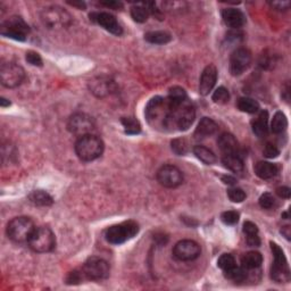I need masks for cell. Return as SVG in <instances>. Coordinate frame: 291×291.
Here are the masks:
<instances>
[{
	"mask_svg": "<svg viewBox=\"0 0 291 291\" xmlns=\"http://www.w3.org/2000/svg\"><path fill=\"white\" fill-rule=\"evenodd\" d=\"M172 106V105H171ZM196 118V111L194 105L188 99L176 106H172L167 119L166 129L185 131L192 125Z\"/></svg>",
	"mask_w": 291,
	"mask_h": 291,
	"instance_id": "1",
	"label": "cell"
},
{
	"mask_svg": "<svg viewBox=\"0 0 291 291\" xmlns=\"http://www.w3.org/2000/svg\"><path fill=\"white\" fill-rule=\"evenodd\" d=\"M171 108L172 106L167 98L165 99L163 97H154L146 107V117L152 126L166 129Z\"/></svg>",
	"mask_w": 291,
	"mask_h": 291,
	"instance_id": "2",
	"label": "cell"
},
{
	"mask_svg": "<svg viewBox=\"0 0 291 291\" xmlns=\"http://www.w3.org/2000/svg\"><path fill=\"white\" fill-rule=\"evenodd\" d=\"M75 152L83 162L94 161L103 155L104 143L93 134L80 137L75 143Z\"/></svg>",
	"mask_w": 291,
	"mask_h": 291,
	"instance_id": "3",
	"label": "cell"
},
{
	"mask_svg": "<svg viewBox=\"0 0 291 291\" xmlns=\"http://www.w3.org/2000/svg\"><path fill=\"white\" fill-rule=\"evenodd\" d=\"M35 230L33 221L30 217L20 216L13 218L7 225V235L12 241L16 243L28 242L30 236Z\"/></svg>",
	"mask_w": 291,
	"mask_h": 291,
	"instance_id": "4",
	"label": "cell"
},
{
	"mask_svg": "<svg viewBox=\"0 0 291 291\" xmlns=\"http://www.w3.org/2000/svg\"><path fill=\"white\" fill-rule=\"evenodd\" d=\"M139 232V225L134 221H126L113 225L105 231V238L112 245H122L127 240L134 238Z\"/></svg>",
	"mask_w": 291,
	"mask_h": 291,
	"instance_id": "5",
	"label": "cell"
},
{
	"mask_svg": "<svg viewBox=\"0 0 291 291\" xmlns=\"http://www.w3.org/2000/svg\"><path fill=\"white\" fill-rule=\"evenodd\" d=\"M29 246L35 253H49L56 246V238L54 232L47 227L35 228L33 233L29 239Z\"/></svg>",
	"mask_w": 291,
	"mask_h": 291,
	"instance_id": "6",
	"label": "cell"
},
{
	"mask_svg": "<svg viewBox=\"0 0 291 291\" xmlns=\"http://www.w3.org/2000/svg\"><path fill=\"white\" fill-rule=\"evenodd\" d=\"M271 249L274 256L271 267V278L278 283H286L290 281V270L288 266V262L285 256L283 250L274 242H271Z\"/></svg>",
	"mask_w": 291,
	"mask_h": 291,
	"instance_id": "7",
	"label": "cell"
},
{
	"mask_svg": "<svg viewBox=\"0 0 291 291\" xmlns=\"http://www.w3.org/2000/svg\"><path fill=\"white\" fill-rule=\"evenodd\" d=\"M40 17L42 23L49 29L67 28L72 22V16L59 6L47 7L42 10Z\"/></svg>",
	"mask_w": 291,
	"mask_h": 291,
	"instance_id": "8",
	"label": "cell"
},
{
	"mask_svg": "<svg viewBox=\"0 0 291 291\" xmlns=\"http://www.w3.org/2000/svg\"><path fill=\"white\" fill-rule=\"evenodd\" d=\"M82 273L86 279L99 281V280L106 279L109 275V265L103 258L90 257L83 264Z\"/></svg>",
	"mask_w": 291,
	"mask_h": 291,
	"instance_id": "9",
	"label": "cell"
},
{
	"mask_svg": "<svg viewBox=\"0 0 291 291\" xmlns=\"http://www.w3.org/2000/svg\"><path fill=\"white\" fill-rule=\"evenodd\" d=\"M29 31H30L29 25L25 23L23 18L17 16L10 17L1 24V34L17 41H24Z\"/></svg>",
	"mask_w": 291,
	"mask_h": 291,
	"instance_id": "10",
	"label": "cell"
},
{
	"mask_svg": "<svg viewBox=\"0 0 291 291\" xmlns=\"http://www.w3.org/2000/svg\"><path fill=\"white\" fill-rule=\"evenodd\" d=\"M25 79L23 67L15 63L2 64L0 67V80L6 88H16L21 86Z\"/></svg>",
	"mask_w": 291,
	"mask_h": 291,
	"instance_id": "11",
	"label": "cell"
},
{
	"mask_svg": "<svg viewBox=\"0 0 291 291\" xmlns=\"http://www.w3.org/2000/svg\"><path fill=\"white\" fill-rule=\"evenodd\" d=\"M67 129L74 136L83 137L92 133L94 130V122L91 116L85 113H75L67 122Z\"/></svg>",
	"mask_w": 291,
	"mask_h": 291,
	"instance_id": "12",
	"label": "cell"
},
{
	"mask_svg": "<svg viewBox=\"0 0 291 291\" xmlns=\"http://www.w3.org/2000/svg\"><path fill=\"white\" fill-rule=\"evenodd\" d=\"M157 180L159 184L165 188H176L183 182V174L176 166L164 165L157 172Z\"/></svg>",
	"mask_w": 291,
	"mask_h": 291,
	"instance_id": "13",
	"label": "cell"
},
{
	"mask_svg": "<svg viewBox=\"0 0 291 291\" xmlns=\"http://www.w3.org/2000/svg\"><path fill=\"white\" fill-rule=\"evenodd\" d=\"M200 252V246L194 240H181L173 248L174 257L182 262L196 260L199 257Z\"/></svg>",
	"mask_w": 291,
	"mask_h": 291,
	"instance_id": "14",
	"label": "cell"
},
{
	"mask_svg": "<svg viewBox=\"0 0 291 291\" xmlns=\"http://www.w3.org/2000/svg\"><path fill=\"white\" fill-rule=\"evenodd\" d=\"M252 64V54L246 48L235 49L230 58V72L233 76L241 75Z\"/></svg>",
	"mask_w": 291,
	"mask_h": 291,
	"instance_id": "15",
	"label": "cell"
},
{
	"mask_svg": "<svg viewBox=\"0 0 291 291\" xmlns=\"http://www.w3.org/2000/svg\"><path fill=\"white\" fill-rule=\"evenodd\" d=\"M90 20L100 25L101 28H104L105 30L108 31L109 33L114 35H121L123 33L122 27L116 20L115 16H113L112 14L105 13V12H96L90 14Z\"/></svg>",
	"mask_w": 291,
	"mask_h": 291,
	"instance_id": "16",
	"label": "cell"
},
{
	"mask_svg": "<svg viewBox=\"0 0 291 291\" xmlns=\"http://www.w3.org/2000/svg\"><path fill=\"white\" fill-rule=\"evenodd\" d=\"M217 81V70L215 65H208L203 71L199 82V92L203 96H207L213 90Z\"/></svg>",
	"mask_w": 291,
	"mask_h": 291,
	"instance_id": "17",
	"label": "cell"
},
{
	"mask_svg": "<svg viewBox=\"0 0 291 291\" xmlns=\"http://www.w3.org/2000/svg\"><path fill=\"white\" fill-rule=\"evenodd\" d=\"M90 90L97 97H106L114 90V82L105 76H99L90 81Z\"/></svg>",
	"mask_w": 291,
	"mask_h": 291,
	"instance_id": "18",
	"label": "cell"
},
{
	"mask_svg": "<svg viewBox=\"0 0 291 291\" xmlns=\"http://www.w3.org/2000/svg\"><path fill=\"white\" fill-rule=\"evenodd\" d=\"M222 18L224 23L232 29L241 28L246 22V17L241 10L236 8H225L222 12Z\"/></svg>",
	"mask_w": 291,
	"mask_h": 291,
	"instance_id": "19",
	"label": "cell"
},
{
	"mask_svg": "<svg viewBox=\"0 0 291 291\" xmlns=\"http://www.w3.org/2000/svg\"><path fill=\"white\" fill-rule=\"evenodd\" d=\"M217 145L223 155L239 154V144L231 133H223L218 137Z\"/></svg>",
	"mask_w": 291,
	"mask_h": 291,
	"instance_id": "20",
	"label": "cell"
},
{
	"mask_svg": "<svg viewBox=\"0 0 291 291\" xmlns=\"http://www.w3.org/2000/svg\"><path fill=\"white\" fill-rule=\"evenodd\" d=\"M217 130V124L209 117H204L199 122L197 129L195 131V138L197 140L205 139V138L213 136Z\"/></svg>",
	"mask_w": 291,
	"mask_h": 291,
	"instance_id": "21",
	"label": "cell"
},
{
	"mask_svg": "<svg viewBox=\"0 0 291 291\" xmlns=\"http://www.w3.org/2000/svg\"><path fill=\"white\" fill-rule=\"evenodd\" d=\"M253 131L257 137L264 138L268 133V114L266 111H262L258 114L257 118L252 122Z\"/></svg>",
	"mask_w": 291,
	"mask_h": 291,
	"instance_id": "22",
	"label": "cell"
},
{
	"mask_svg": "<svg viewBox=\"0 0 291 291\" xmlns=\"http://www.w3.org/2000/svg\"><path fill=\"white\" fill-rule=\"evenodd\" d=\"M278 166L268 162H258L255 166V173L258 177L263 180H268L278 174Z\"/></svg>",
	"mask_w": 291,
	"mask_h": 291,
	"instance_id": "23",
	"label": "cell"
},
{
	"mask_svg": "<svg viewBox=\"0 0 291 291\" xmlns=\"http://www.w3.org/2000/svg\"><path fill=\"white\" fill-rule=\"evenodd\" d=\"M224 167L228 170L232 171L234 173H241L243 171V161L240 157L239 154H231V155H224L222 158Z\"/></svg>",
	"mask_w": 291,
	"mask_h": 291,
	"instance_id": "24",
	"label": "cell"
},
{
	"mask_svg": "<svg viewBox=\"0 0 291 291\" xmlns=\"http://www.w3.org/2000/svg\"><path fill=\"white\" fill-rule=\"evenodd\" d=\"M262 263H263V256L258 252H249L243 255V257L241 258L242 267H245L246 270H253V268L260 267Z\"/></svg>",
	"mask_w": 291,
	"mask_h": 291,
	"instance_id": "25",
	"label": "cell"
},
{
	"mask_svg": "<svg viewBox=\"0 0 291 291\" xmlns=\"http://www.w3.org/2000/svg\"><path fill=\"white\" fill-rule=\"evenodd\" d=\"M29 199L32 204L38 206H50L53 205L54 199L48 192L43 190H34L29 195Z\"/></svg>",
	"mask_w": 291,
	"mask_h": 291,
	"instance_id": "26",
	"label": "cell"
},
{
	"mask_svg": "<svg viewBox=\"0 0 291 291\" xmlns=\"http://www.w3.org/2000/svg\"><path fill=\"white\" fill-rule=\"evenodd\" d=\"M194 154L196 155L199 161H202L206 165H213L216 162V156L212 150L208 148L204 147V146H196L194 147Z\"/></svg>",
	"mask_w": 291,
	"mask_h": 291,
	"instance_id": "27",
	"label": "cell"
},
{
	"mask_svg": "<svg viewBox=\"0 0 291 291\" xmlns=\"http://www.w3.org/2000/svg\"><path fill=\"white\" fill-rule=\"evenodd\" d=\"M171 35L164 31H151L145 34V40L152 45H166L171 41Z\"/></svg>",
	"mask_w": 291,
	"mask_h": 291,
	"instance_id": "28",
	"label": "cell"
},
{
	"mask_svg": "<svg viewBox=\"0 0 291 291\" xmlns=\"http://www.w3.org/2000/svg\"><path fill=\"white\" fill-rule=\"evenodd\" d=\"M287 126H288V119H287L286 115L282 112H276L271 123L272 132L276 134L282 133L287 129Z\"/></svg>",
	"mask_w": 291,
	"mask_h": 291,
	"instance_id": "29",
	"label": "cell"
},
{
	"mask_svg": "<svg viewBox=\"0 0 291 291\" xmlns=\"http://www.w3.org/2000/svg\"><path fill=\"white\" fill-rule=\"evenodd\" d=\"M167 99H169L170 104L172 105V106H176V105L183 103L184 100L188 99L187 92H185V90L183 88H181V87H173V88H171L169 91V97H167Z\"/></svg>",
	"mask_w": 291,
	"mask_h": 291,
	"instance_id": "30",
	"label": "cell"
},
{
	"mask_svg": "<svg viewBox=\"0 0 291 291\" xmlns=\"http://www.w3.org/2000/svg\"><path fill=\"white\" fill-rule=\"evenodd\" d=\"M236 106H238L240 111L248 113V114H255V113H257L258 109H260V104L255 99H252V98L248 97L240 98Z\"/></svg>",
	"mask_w": 291,
	"mask_h": 291,
	"instance_id": "31",
	"label": "cell"
},
{
	"mask_svg": "<svg viewBox=\"0 0 291 291\" xmlns=\"http://www.w3.org/2000/svg\"><path fill=\"white\" fill-rule=\"evenodd\" d=\"M225 278L234 282H243L247 278V270L245 267L233 266L230 270L224 272Z\"/></svg>",
	"mask_w": 291,
	"mask_h": 291,
	"instance_id": "32",
	"label": "cell"
},
{
	"mask_svg": "<svg viewBox=\"0 0 291 291\" xmlns=\"http://www.w3.org/2000/svg\"><path fill=\"white\" fill-rule=\"evenodd\" d=\"M149 14L150 13H149V9L146 7V5H136L131 8V16H132L133 20L138 22V23H144V22L147 21Z\"/></svg>",
	"mask_w": 291,
	"mask_h": 291,
	"instance_id": "33",
	"label": "cell"
},
{
	"mask_svg": "<svg viewBox=\"0 0 291 291\" xmlns=\"http://www.w3.org/2000/svg\"><path fill=\"white\" fill-rule=\"evenodd\" d=\"M122 124L125 129V133L127 134H138L141 131V125L139 121H137L133 117H123Z\"/></svg>",
	"mask_w": 291,
	"mask_h": 291,
	"instance_id": "34",
	"label": "cell"
},
{
	"mask_svg": "<svg viewBox=\"0 0 291 291\" xmlns=\"http://www.w3.org/2000/svg\"><path fill=\"white\" fill-rule=\"evenodd\" d=\"M171 146H172V150L179 156H183L189 151V144L183 138H177V139L172 140Z\"/></svg>",
	"mask_w": 291,
	"mask_h": 291,
	"instance_id": "35",
	"label": "cell"
},
{
	"mask_svg": "<svg viewBox=\"0 0 291 291\" xmlns=\"http://www.w3.org/2000/svg\"><path fill=\"white\" fill-rule=\"evenodd\" d=\"M212 99L215 104L224 105L227 104L229 100H230V93H229V90L224 87H220L215 91H214Z\"/></svg>",
	"mask_w": 291,
	"mask_h": 291,
	"instance_id": "36",
	"label": "cell"
},
{
	"mask_svg": "<svg viewBox=\"0 0 291 291\" xmlns=\"http://www.w3.org/2000/svg\"><path fill=\"white\" fill-rule=\"evenodd\" d=\"M217 266L221 268L222 271H228L235 266V260L234 257L230 254H223L222 256L218 258L217 261Z\"/></svg>",
	"mask_w": 291,
	"mask_h": 291,
	"instance_id": "37",
	"label": "cell"
},
{
	"mask_svg": "<svg viewBox=\"0 0 291 291\" xmlns=\"http://www.w3.org/2000/svg\"><path fill=\"white\" fill-rule=\"evenodd\" d=\"M228 196L231 202L233 203H242L246 199V194L242 189L240 188H231L228 190Z\"/></svg>",
	"mask_w": 291,
	"mask_h": 291,
	"instance_id": "38",
	"label": "cell"
},
{
	"mask_svg": "<svg viewBox=\"0 0 291 291\" xmlns=\"http://www.w3.org/2000/svg\"><path fill=\"white\" fill-rule=\"evenodd\" d=\"M221 220L227 225H234L239 221V213L235 210H228L221 215Z\"/></svg>",
	"mask_w": 291,
	"mask_h": 291,
	"instance_id": "39",
	"label": "cell"
},
{
	"mask_svg": "<svg viewBox=\"0 0 291 291\" xmlns=\"http://www.w3.org/2000/svg\"><path fill=\"white\" fill-rule=\"evenodd\" d=\"M275 205V199L271 194L268 192H265L261 196L260 198V206L263 209H271Z\"/></svg>",
	"mask_w": 291,
	"mask_h": 291,
	"instance_id": "40",
	"label": "cell"
},
{
	"mask_svg": "<svg viewBox=\"0 0 291 291\" xmlns=\"http://www.w3.org/2000/svg\"><path fill=\"white\" fill-rule=\"evenodd\" d=\"M85 279V275H83L82 271H72L68 273L66 278V283L67 285H79L80 282H82V280Z\"/></svg>",
	"mask_w": 291,
	"mask_h": 291,
	"instance_id": "41",
	"label": "cell"
},
{
	"mask_svg": "<svg viewBox=\"0 0 291 291\" xmlns=\"http://www.w3.org/2000/svg\"><path fill=\"white\" fill-rule=\"evenodd\" d=\"M263 154L266 158H275L280 155V150L275 145L267 144L263 149Z\"/></svg>",
	"mask_w": 291,
	"mask_h": 291,
	"instance_id": "42",
	"label": "cell"
},
{
	"mask_svg": "<svg viewBox=\"0 0 291 291\" xmlns=\"http://www.w3.org/2000/svg\"><path fill=\"white\" fill-rule=\"evenodd\" d=\"M27 60L29 64L33 65V66H42V58L35 52H29L27 54Z\"/></svg>",
	"mask_w": 291,
	"mask_h": 291,
	"instance_id": "43",
	"label": "cell"
},
{
	"mask_svg": "<svg viewBox=\"0 0 291 291\" xmlns=\"http://www.w3.org/2000/svg\"><path fill=\"white\" fill-rule=\"evenodd\" d=\"M243 232H245L246 235L258 233V228L256 224L253 223V222H245V223H243Z\"/></svg>",
	"mask_w": 291,
	"mask_h": 291,
	"instance_id": "44",
	"label": "cell"
},
{
	"mask_svg": "<svg viewBox=\"0 0 291 291\" xmlns=\"http://www.w3.org/2000/svg\"><path fill=\"white\" fill-rule=\"evenodd\" d=\"M247 243L250 247H258L261 245V239L258 233L255 234H247Z\"/></svg>",
	"mask_w": 291,
	"mask_h": 291,
	"instance_id": "45",
	"label": "cell"
},
{
	"mask_svg": "<svg viewBox=\"0 0 291 291\" xmlns=\"http://www.w3.org/2000/svg\"><path fill=\"white\" fill-rule=\"evenodd\" d=\"M270 5L276 10H287L290 7V1H271Z\"/></svg>",
	"mask_w": 291,
	"mask_h": 291,
	"instance_id": "46",
	"label": "cell"
},
{
	"mask_svg": "<svg viewBox=\"0 0 291 291\" xmlns=\"http://www.w3.org/2000/svg\"><path fill=\"white\" fill-rule=\"evenodd\" d=\"M276 194H278L279 197L289 199L290 196H291V190H290V188H288V187H279L278 189H276Z\"/></svg>",
	"mask_w": 291,
	"mask_h": 291,
	"instance_id": "47",
	"label": "cell"
},
{
	"mask_svg": "<svg viewBox=\"0 0 291 291\" xmlns=\"http://www.w3.org/2000/svg\"><path fill=\"white\" fill-rule=\"evenodd\" d=\"M101 5L103 6H106L108 8H112V9H115L117 10L119 8H122L123 5L122 2H117V1H109V2H101Z\"/></svg>",
	"mask_w": 291,
	"mask_h": 291,
	"instance_id": "48",
	"label": "cell"
},
{
	"mask_svg": "<svg viewBox=\"0 0 291 291\" xmlns=\"http://www.w3.org/2000/svg\"><path fill=\"white\" fill-rule=\"evenodd\" d=\"M222 181H223L225 184H229V185H233V184H235V182H236L234 177H232L231 175L222 176Z\"/></svg>",
	"mask_w": 291,
	"mask_h": 291,
	"instance_id": "49",
	"label": "cell"
},
{
	"mask_svg": "<svg viewBox=\"0 0 291 291\" xmlns=\"http://www.w3.org/2000/svg\"><path fill=\"white\" fill-rule=\"evenodd\" d=\"M155 240L159 243V245L163 246V245H165V243L167 242V236L164 235V234H157V235L155 236Z\"/></svg>",
	"mask_w": 291,
	"mask_h": 291,
	"instance_id": "50",
	"label": "cell"
},
{
	"mask_svg": "<svg viewBox=\"0 0 291 291\" xmlns=\"http://www.w3.org/2000/svg\"><path fill=\"white\" fill-rule=\"evenodd\" d=\"M281 233L286 236L287 240H290V236H291V229L289 225H286V227L282 228L281 230Z\"/></svg>",
	"mask_w": 291,
	"mask_h": 291,
	"instance_id": "51",
	"label": "cell"
},
{
	"mask_svg": "<svg viewBox=\"0 0 291 291\" xmlns=\"http://www.w3.org/2000/svg\"><path fill=\"white\" fill-rule=\"evenodd\" d=\"M68 3H70V5L73 6V7H79L80 9H85L86 8V3L82 2V1H80V2H68Z\"/></svg>",
	"mask_w": 291,
	"mask_h": 291,
	"instance_id": "52",
	"label": "cell"
},
{
	"mask_svg": "<svg viewBox=\"0 0 291 291\" xmlns=\"http://www.w3.org/2000/svg\"><path fill=\"white\" fill-rule=\"evenodd\" d=\"M0 105H1V107H7V106H9L10 105V101L8 100V99H6V98H1V99H0Z\"/></svg>",
	"mask_w": 291,
	"mask_h": 291,
	"instance_id": "53",
	"label": "cell"
},
{
	"mask_svg": "<svg viewBox=\"0 0 291 291\" xmlns=\"http://www.w3.org/2000/svg\"><path fill=\"white\" fill-rule=\"evenodd\" d=\"M282 217H285V218H286V220H288V218H289V215H288V213H283V214H282Z\"/></svg>",
	"mask_w": 291,
	"mask_h": 291,
	"instance_id": "54",
	"label": "cell"
}]
</instances>
